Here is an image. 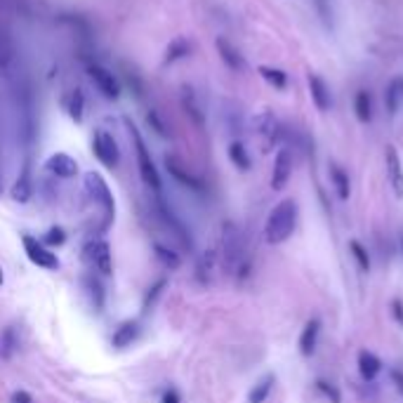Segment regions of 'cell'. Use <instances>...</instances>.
I'll return each mask as SVG.
<instances>
[{
	"label": "cell",
	"mask_w": 403,
	"mask_h": 403,
	"mask_svg": "<svg viewBox=\"0 0 403 403\" xmlns=\"http://www.w3.org/2000/svg\"><path fill=\"white\" fill-rule=\"evenodd\" d=\"M297 224V203L293 198L281 200L276 208L269 212L267 226H264V238L272 246H278V243H285L295 231Z\"/></svg>",
	"instance_id": "1"
},
{
	"label": "cell",
	"mask_w": 403,
	"mask_h": 403,
	"mask_svg": "<svg viewBox=\"0 0 403 403\" xmlns=\"http://www.w3.org/2000/svg\"><path fill=\"white\" fill-rule=\"evenodd\" d=\"M222 246H224V264L231 274L238 276V281H246L250 274V259L243 248V238L236 224H224V236H222Z\"/></svg>",
	"instance_id": "2"
},
{
	"label": "cell",
	"mask_w": 403,
	"mask_h": 403,
	"mask_svg": "<svg viewBox=\"0 0 403 403\" xmlns=\"http://www.w3.org/2000/svg\"><path fill=\"white\" fill-rule=\"evenodd\" d=\"M125 125H127V130H130L132 142H135L137 168H140V177H142V182H144L146 187H151L153 191H161V187H163V184H161V174H158V168H156V163H153L151 151H148V146H146L144 137L140 135V130H137V127L132 125L130 120H125Z\"/></svg>",
	"instance_id": "3"
},
{
	"label": "cell",
	"mask_w": 403,
	"mask_h": 403,
	"mask_svg": "<svg viewBox=\"0 0 403 403\" xmlns=\"http://www.w3.org/2000/svg\"><path fill=\"white\" fill-rule=\"evenodd\" d=\"M85 191H88L90 198H92L94 203L102 205L104 229H109L111 222H114V217H116V200H114V194H111L109 184H106V179L99 172H88L85 174Z\"/></svg>",
	"instance_id": "4"
},
{
	"label": "cell",
	"mask_w": 403,
	"mask_h": 403,
	"mask_svg": "<svg viewBox=\"0 0 403 403\" xmlns=\"http://www.w3.org/2000/svg\"><path fill=\"white\" fill-rule=\"evenodd\" d=\"M92 153L97 156V161L102 163L104 168H109V170L118 168L120 148H118V142L114 140V135H111V132L94 130V135H92Z\"/></svg>",
	"instance_id": "5"
},
{
	"label": "cell",
	"mask_w": 403,
	"mask_h": 403,
	"mask_svg": "<svg viewBox=\"0 0 403 403\" xmlns=\"http://www.w3.org/2000/svg\"><path fill=\"white\" fill-rule=\"evenodd\" d=\"M83 257L94 272H99L102 276H111L114 272V262H111V246L109 241H90L83 248Z\"/></svg>",
	"instance_id": "6"
},
{
	"label": "cell",
	"mask_w": 403,
	"mask_h": 403,
	"mask_svg": "<svg viewBox=\"0 0 403 403\" xmlns=\"http://www.w3.org/2000/svg\"><path fill=\"white\" fill-rule=\"evenodd\" d=\"M88 76L94 83V88L104 94L106 99H118L120 97V81L116 78V73L111 68L102 66V64H90L88 66Z\"/></svg>",
	"instance_id": "7"
},
{
	"label": "cell",
	"mask_w": 403,
	"mask_h": 403,
	"mask_svg": "<svg viewBox=\"0 0 403 403\" xmlns=\"http://www.w3.org/2000/svg\"><path fill=\"white\" fill-rule=\"evenodd\" d=\"M21 243H24L26 257H29L34 264H38V267H42V269H50V272L60 269V257H57L55 252H50V248L42 246V241H38L36 236L24 233V236H21Z\"/></svg>",
	"instance_id": "8"
},
{
	"label": "cell",
	"mask_w": 403,
	"mask_h": 403,
	"mask_svg": "<svg viewBox=\"0 0 403 403\" xmlns=\"http://www.w3.org/2000/svg\"><path fill=\"white\" fill-rule=\"evenodd\" d=\"M290 174H293V153H290L288 146H283V148H278V153H276L274 172H272V189L274 191L285 189Z\"/></svg>",
	"instance_id": "9"
},
{
	"label": "cell",
	"mask_w": 403,
	"mask_h": 403,
	"mask_svg": "<svg viewBox=\"0 0 403 403\" xmlns=\"http://www.w3.org/2000/svg\"><path fill=\"white\" fill-rule=\"evenodd\" d=\"M45 170L60 179H73L78 174V163H76V158H71L68 153L57 151L45 161Z\"/></svg>",
	"instance_id": "10"
},
{
	"label": "cell",
	"mask_w": 403,
	"mask_h": 403,
	"mask_svg": "<svg viewBox=\"0 0 403 403\" xmlns=\"http://www.w3.org/2000/svg\"><path fill=\"white\" fill-rule=\"evenodd\" d=\"M385 163H387V177H389L391 189H394V194L399 198H403V166H401L399 151L391 144L385 148Z\"/></svg>",
	"instance_id": "11"
},
{
	"label": "cell",
	"mask_w": 403,
	"mask_h": 403,
	"mask_svg": "<svg viewBox=\"0 0 403 403\" xmlns=\"http://www.w3.org/2000/svg\"><path fill=\"white\" fill-rule=\"evenodd\" d=\"M166 168H168V172L172 174L174 179H177L179 184H184L187 189L191 191H205V184H203V179H198L196 174H191L187 168L182 166V163L177 161L174 156H166Z\"/></svg>",
	"instance_id": "12"
},
{
	"label": "cell",
	"mask_w": 403,
	"mask_h": 403,
	"mask_svg": "<svg viewBox=\"0 0 403 403\" xmlns=\"http://www.w3.org/2000/svg\"><path fill=\"white\" fill-rule=\"evenodd\" d=\"M158 215H161V220L166 222L168 229L179 238V243H182L184 248H189V250H191V246H194V241H191V233H189L187 226H184V222L179 220V217L174 215V212L170 210L166 203H158Z\"/></svg>",
	"instance_id": "13"
},
{
	"label": "cell",
	"mask_w": 403,
	"mask_h": 403,
	"mask_svg": "<svg viewBox=\"0 0 403 403\" xmlns=\"http://www.w3.org/2000/svg\"><path fill=\"white\" fill-rule=\"evenodd\" d=\"M255 130H257L259 137L267 140V144H276V142H281V137H283V127H281L276 116L269 114V111H264V114H259L257 118H255Z\"/></svg>",
	"instance_id": "14"
},
{
	"label": "cell",
	"mask_w": 403,
	"mask_h": 403,
	"mask_svg": "<svg viewBox=\"0 0 403 403\" xmlns=\"http://www.w3.org/2000/svg\"><path fill=\"white\" fill-rule=\"evenodd\" d=\"M215 47H217V55H220V60L224 62V66L229 68V71L241 73L243 68H246V60H243V55L226 38H217Z\"/></svg>",
	"instance_id": "15"
},
{
	"label": "cell",
	"mask_w": 403,
	"mask_h": 403,
	"mask_svg": "<svg viewBox=\"0 0 403 403\" xmlns=\"http://www.w3.org/2000/svg\"><path fill=\"white\" fill-rule=\"evenodd\" d=\"M83 288H85V295H88V302H90V307H92V311L102 314L106 293H104V285L99 283V278H94V276H83Z\"/></svg>",
	"instance_id": "16"
},
{
	"label": "cell",
	"mask_w": 403,
	"mask_h": 403,
	"mask_svg": "<svg viewBox=\"0 0 403 403\" xmlns=\"http://www.w3.org/2000/svg\"><path fill=\"white\" fill-rule=\"evenodd\" d=\"M318 333H321V321H318V318L307 321V326L302 328V335H300V354L302 356H311V354L316 352Z\"/></svg>",
	"instance_id": "17"
},
{
	"label": "cell",
	"mask_w": 403,
	"mask_h": 403,
	"mask_svg": "<svg viewBox=\"0 0 403 403\" xmlns=\"http://www.w3.org/2000/svg\"><path fill=\"white\" fill-rule=\"evenodd\" d=\"M309 92H311V99H314L318 111H328L333 106L330 88H328L321 76H309Z\"/></svg>",
	"instance_id": "18"
},
{
	"label": "cell",
	"mask_w": 403,
	"mask_h": 403,
	"mask_svg": "<svg viewBox=\"0 0 403 403\" xmlns=\"http://www.w3.org/2000/svg\"><path fill=\"white\" fill-rule=\"evenodd\" d=\"M137 337H140V323H137V321H123L114 330L111 344H114L116 349H125V347H130V344L135 342Z\"/></svg>",
	"instance_id": "19"
},
{
	"label": "cell",
	"mask_w": 403,
	"mask_h": 403,
	"mask_svg": "<svg viewBox=\"0 0 403 403\" xmlns=\"http://www.w3.org/2000/svg\"><path fill=\"white\" fill-rule=\"evenodd\" d=\"M182 106H184V111H187L189 118L194 120V125H198V127L205 125V111H203V106L198 104V97H196V92L191 88H187V85L182 88Z\"/></svg>",
	"instance_id": "20"
},
{
	"label": "cell",
	"mask_w": 403,
	"mask_h": 403,
	"mask_svg": "<svg viewBox=\"0 0 403 403\" xmlns=\"http://www.w3.org/2000/svg\"><path fill=\"white\" fill-rule=\"evenodd\" d=\"M380 370H382V361L375 356L373 352H368V349L359 352V373H361V378H363L365 382H373L380 375Z\"/></svg>",
	"instance_id": "21"
},
{
	"label": "cell",
	"mask_w": 403,
	"mask_h": 403,
	"mask_svg": "<svg viewBox=\"0 0 403 403\" xmlns=\"http://www.w3.org/2000/svg\"><path fill=\"white\" fill-rule=\"evenodd\" d=\"M64 111L68 114V118L76 120V123H83L85 118V94L81 90H71V92L64 97Z\"/></svg>",
	"instance_id": "22"
},
{
	"label": "cell",
	"mask_w": 403,
	"mask_h": 403,
	"mask_svg": "<svg viewBox=\"0 0 403 403\" xmlns=\"http://www.w3.org/2000/svg\"><path fill=\"white\" fill-rule=\"evenodd\" d=\"M31 196H34L31 170H29V166H24V170H21V174L17 177V182H14V187H12V198L17 200V203H29Z\"/></svg>",
	"instance_id": "23"
},
{
	"label": "cell",
	"mask_w": 403,
	"mask_h": 403,
	"mask_svg": "<svg viewBox=\"0 0 403 403\" xmlns=\"http://www.w3.org/2000/svg\"><path fill=\"white\" fill-rule=\"evenodd\" d=\"M403 104V78H394L389 85H387V92H385V106L389 111V116L399 114Z\"/></svg>",
	"instance_id": "24"
},
{
	"label": "cell",
	"mask_w": 403,
	"mask_h": 403,
	"mask_svg": "<svg viewBox=\"0 0 403 403\" xmlns=\"http://www.w3.org/2000/svg\"><path fill=\"white\" fill-rule=\"evenodd\" d=\"M19 347V339H17V330L12 326L3 328L0 330V361H10L14 356Z\"/></svg>",
	"instance_id": "25"
},
{
	"label": "cell",
	"mask_w": 403,
	"mask_h": 403,
	"mask_svg": "<svg viewBox=\"0 0 403 403\" xmlns=\"http://www.w3.org/2000/svg\"><path fill=\"white\" fill-rule=\"evenodd\" d=\"M328 172H330V182H333V187H335L337 191V196L342 200H347L349 198V194H352V184H349V174L344 172L342 168L335 166V163H330V168H328Z\"/></svg>",
	"instance_id": "26"
},
{
	"label": "cell",
	"mask_w": 403,
	"mask_h": 403,
	"mask_svg": "<svg viewBox=\"0 0 403 403\" xmlns=\"http://www.w3.org/2000/svg\"><path fill=\"white\" fill-rule=\"evenodd\" d=\"M354 111H356V118L361 123H368L373 118V99H370V92L359 90L356 99H354Z\"/></svg>",
	"instance_id": "27"
},
{
	"label": "cell",
	"mask_w": 403,
	"mask_h": 403,
	"mask_svg": "<svg viewBox=\"0 0 403 403\" xmlns=\"http://www.w3.org/2000/svg\"><path fill=\"white\" fill-rule=\"evenodd\" d=\"M274 382H276V378L272 373L264 375V378L252 387L250 396H248V403H264L267 401V396L272 394V389H274Z\"/></svg>",
	"instance_id": "28"
},
{
	"label": "cell",
	"mask_w": 403,
	"mask_h": 403,
	"mask_svg": "<svg viewBox=\"0 0 403 403\" xmlns=\"http://www.w3.org/2000/svg\"><path fill=\"white\" fill-rule=\"evenodd\" d=\"M229 158H231V163L238 170H250V166H252L250 156H248L246 144H243V142H238V140H233L229 144Z\"/></svg>",
	"instance_id": "29"
},
{
	"label": "cell",
	"mask_w": 403,
	"mask_h": 403,
	"mask_svg": "<svg viewBox=\"0 0 403 403\" xmlns=\"http://www.w3.org/2000/svg\"><path fill=\"white\" fill-rule=\"evenodd\" d=\"M153 255H156V259L163 264L166 269H177L179 264H182V259H179V255L174 250H170L168 246H163V243H153Z\"/></svg>",
	"instance_id": "30"
},
{
	"label": "cell",
	"mask_w": 403,
	"mask_h": 403,
	"mask_svg": "<svg viewBox=\"0 0 403 403\" xmlns=\"http://www.w3.org/2000/svg\"><path fill=\"white\" fill-rule=\"evenodd\" d=\"M259 76H262L264 81H267L276 90H285V88H288V76H285V71H281V68L259 66Z\"/></svg>",
	"instance_id": "31"
},
{
	"label": "cell",
	"mask_w": 403,
	"mask_h": 403,
	"mask_svg": "<svg viewBox=\"0 0 403 403\" xmlns=\"http://www.w3.org/2000/svg\"><path fill=\"white\" fill-rule=\"evenodd\" d=\"M349 250H352L354 259L359 262L361 272H370V255H368V250H365V248L361 246L359 241H349Z\"/></svg>",
	"instance_id": "32"
},
{
	"label": "cell",
	"mask_w": 403,
	"mask_h": 403,
	"mask_svg": "<svg viewBox=\"0 0 403 403\" xmlns=\"http://www.w3.org/2000/svg\"><path fill=\"white\" fill-rule=\"evenodd\" d=\"M212 264H215V255H212V252H203V255H200L198 267H196V272H198V281H200V283H208V281H210Z\"/></svg>",
	"instance_id": "33"
},
{
	"label": "cell",
	"mask_w": 403,
	"mask_h": 403,
	"mask_svg": "<svg viewBox=\"0 0 403 403\" xmlns=\"http://www.w3.org/2000/svg\"><path fill=\"white\" fill-rule=\"evenodd\" d=\"M189 42L184 40V38H177V40H172L170 42V47H168V57L166 60L168 62H177V60H182V57H187L189 55Z\"/></svg>",
	"instance_id": "34"
},
{
	"label": "cell",
	"mask_w": 403,
	"mask_h": 403,
	"mask_svg": "<svg viewBox=\"0 0 403 403\" xmlns=\"http://www.w3.org/2000/svg\"><path fill=\"white\" fill-rule=\"evenodd\" d=\"M146 123H148V127H151L153 132H156L158 137H163V140H168L170 137V132H168V125L163 123V118L158 116V111H146Z\"/></svg>",
	"instance_id": "35"
},
{
	"label": "cell",
	"mask_w": 403,
	"mask_h": 403,
	"mask_svg": "<svg viewBox=\"0 0 403 403\" xmlns=\"http://www.w3.org/2000/svg\"><path fill=\"white\" fill-rule=\"evenodd\" d=\"M64 243H66V233H64L62 226H52V229L42 236V246H47V248L64 246Z\"/></svg>",
	"instance_id": "36"
},
{
	"label": "cell",
	"mask_w": 403,
	"mask_h": 403,
	"mask_svg": "<svg viewBox=\"0 0 403 403\" xmlns=\"http://www.w3.org/2000/svg\"><path fill=\"white\" fill-rule=\"evenodd\" d=\"M166 285H168V281H166V278H158L156 283H153L151 288H148V293H146V297H144V304H142V309H144V311L151 309L153 302L158 300V295L163 293V288H166Z\"/></svg>",
	"instance_id": "37"
},
{
	"label": "cell",
	"mask_w": 403,
	"mask_h": 403,
	"mask_svg": "<svg viewBox=\"0 0 403 403\" xmlns=\"http://www.w3.org/2000/svg\"><path fill=\"white\" fill-rule=\"evenodd\" d=\"M316 387H318V391H323V394H326L328 399H330V403H339V391H337L333 385H328V382L318 380V382H316Z\"/></svg>",
	"instance_id": "38"
},
{
	"label": "cell",
	"mask_w": 403,
	"mask_h": 403,
	"mask_svg": "<svg viewBox=\"0 0 403 403\" xmlns=\"http://www.w3.org/2000/svg\"><path fill=\"white\" fill-rule=\"evenodd\" d=\"M10 403H34V396H31L29 391L19 389V391H14V394H12V399H10Z\"/></svg>",
	"instance_id": "39"
},
{
	"label": "cell",
	"mask_w": 403,
	"mask_h": 403,
	"mask_svg": "<svg viewBox=\"0 0 403 403\" xmlns=\"http://www.w3.org/2000/svg\"><path fill=\"white\" fill-rule=\"evenodd\" d=\"M161 403H179V394L174 389H166V391H163Z\"/></svg>",
	"instance_id": "40"
},
{
	"label": "cell",
	"mask_w": 403,
	"mask_h": 403,
	"mask_svg": "<svg viewBox=\"0 0 403 403\" xmlns=\"http://www.w3.org/2000/svg\"><path fill=\"white\" fill-rule=\"evenodd\" d=\"M391 307H394V316H396V321L403 326V302L401 300H394L391 302Z\"/></svg>",
	"instance_id": "41"
},
{
	"label": "cell",
	"mask_w": 403,
	"mask_h": 403,
	"mask_svg": "<svg viewBox=\"0 0 403 403\" xmlns=\"http://www.w3.org/2000/svg\"><path fill=\"white\" fill-rule=\"evenodd\" d=\"M391 378L396 380V387H399V391H403V375L399 373V370H394V373H391Z\"/></svg>",
	"instance_id": "42"
},
{
	"label": "cell",
	"mask_w": 403,
	"mask_h": 403,
	"mask_svg": "<svg viewBox=\"0 0 403 403\" xmlns=\"http://www.w3.org/2000/svg\"><path fill=\"white\" fill-rule=\"evenodd\" d=\"M0 194H3V174H0Z\"/></svg>",
	"instance_id": "43"
},
{
	"label": "cell",
	"mask_w": 403,
	"mask_h": 403,
	"mask_svg": "<svg viewBox=\"0 0 403 403\" xmlns=\"http://www.w3.org/2000/svg\"><path fill=\"white\" fill-rule=\"evenodd\" d=\"M3 281H5V278H3V269H0V285H3Z\"/></svg>",
	"instance_id": "44"
},
{
	"label": "cell",
	"mask_w": 403,
	"mask_h": 403,
	"mask_svg": "<svg viewBox=\"0 0 403 403\" xmlns=\"http://www.w3.org/2000/svg\"><path fill=\"white\" fill-rule=\"evenodd\" d=\"M401 248H403V236H401Z\"/></svg>",
	"instance_id": "45"
}]
</instances>
